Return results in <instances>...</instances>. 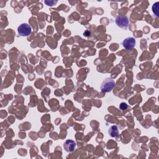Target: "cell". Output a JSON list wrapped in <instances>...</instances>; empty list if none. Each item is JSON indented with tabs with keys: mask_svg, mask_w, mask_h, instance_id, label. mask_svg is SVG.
Masks as SVG:
<instances>
[{
	"mask_svg": "<svg viewBox=\"0 0 159 159\" xmlns=\"http://www.w3.org/2000/svg\"><path fill=\"white\" fill-rule=\"evenodd\" d=\"M116 85L115 81L111 78H106L104 79L100 86L101 91L102 93H107L112 91Z\"/></svg>",
	"mask_w": 159,
	"mask_h": 159,
	"instance_id": "cell-1",
	"label": "cell"
},
{
	"mask_svg": "<svg viewBox=\"0 0 159 159\" xmlns=\"http://www.w3.org/2000/svg\"><path fill=\"white\" fill-rule=\"evenodd\" d=\"M17 31L21 36H28L32 32V27L30 25L24 23L18 27Z\"/></svg>",
	"mask_w": 159,
	"mask_h": 159,
	"instance_id": "cell-2",
	"label": "cell"
},
{
	"mask_svg": "<svg viewBox=\"0 0 159 159\" xmlns=\"http://www.w3.org/2000/svg\"><path fill=\"white\" fill-rule=\"evenodd\" d=\"M116 23L118 27L123 29H127L129 25L128 17L125 16H119L116 18Z\"/></svg>",
	"mask_w": 159,
	"mask_h": 159,
	"instance_id": "cell-3",
	"label": "cell"
},
{
	"mask_svg": "<svg viewBox=\"0 0 159 159\" xmlns=\"http://www.w3.org/2000/svg\"><path fill=\"white\" fill-rule=\"evenodd\" d=\"M123 47L127 50H131L135 45V39L134 37H127L122 42Z\"/></svg>",
	"mask_w": 159,
	"mask_h": 159,
	"instance_id": "cell-4",
	"label": "cell"
},
{
	"mask_svg": "<svg viewBox=\"0 0 159 159\" xmlns=\"http://www.w3.org/2000/svg\"><path fill=\"white\" fill-rule=\"evenodd\" d=\"M76 147V142L72 140H66L63 143V148L67 152H72Z\"/></svg>",
	"mask_w": 159,
	"mask_h": 159,
	"instance_id": "cell-5",
	"label": "cell"
},
{
	"mask_svg": "<svg viewBox=\"0 0 159 159\" xmlns=\"http://www.w3.org/2000/svg\"><path fill=\"white\" fill-rule=\"evenodd\" d=\"M109 134L112 137H116L119 135V130L116 125H112L109 129Z\"/></svg>",
	"mask_w": 159,
	"mask_h": 159,
	"instance_id": "cell-6",
	"label": "cell"
},
{
	"mask_svg": "<svg viewBox=\"0 0 159 159\" xmlns=\"http://www.w3.org/2000/svg\"><path fill=\"white\" fill-rule=\"evenodd\" d=\"M158 4L159 2H155L153 6H152V11H153V12L157 16H158Z\"/></svg>",
	"mask_w": 159,
	"mask_h": 159,
	"instance_id": "cell-7",
	"label": "cell"
},
{
	"mask_svg": "<svg viewBox=\"0 0 159 159\" xmlns=\"http://www.w3.org/2000/svg\"><path fill=\"white\" fill-rule=\"evenodd\" d=\"M44 2L47 5V6H53V5H55L57 2V1H44Z\"/></svg>",
	"mask_w": 159,
	"mask_h": 159,
	"instance_id": "cell-8",
	"label": "cell"
},
{
	"mask_svg": "<svg viewBox=\"0 0 159 159\" xmlns=\"http://www.w3.org/2000/svg\"><path fill=\"white\" fill-rule=\"evenodd\" d=\"M119 107L121 110H124V109H126L127 108V104L125 102H121L120 106H119Z\"/></svg>",
	"mask_w": 159,
	"mask_h": 159,
	"instance_id": "cell-9",
	"label": "cell"
}]
</instances>
